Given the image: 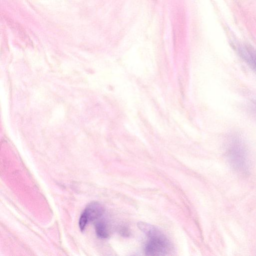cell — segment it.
I'll list each match as a JSON object with an SVG mask.
<instances>
[{"label": "cell", "mask_w": 256, "mask_h": 256, "mask_svg": "<svg viewBox=\"0 0 256 256\" xmlns=\"http://www.w3.org/2000/svg\"><path fill=\"white\" fill-rule=\"evenodd\" d=\"M148 238L145 246L146 255L165 256L170 252V243L162 232Z\"/></svg>", "instance_id": "6da1fadb"}, {"label": "cell", "mask_w": 256, "mask_h": 256, "mask_svg": "<svg viewBox=\"0 0 256 256\" xmlns=\"http://www.w3.org/2000/svg\"><path fill=\"white\" fill-rule=\"evenodd\" d=\"M238 50L242 58L256 72V51L246 45L240 46Z\"/></svg>", "instance_id": "7a4b0ae2"}, {"label": "cell", "mask_w": 256, "mask_h": 256, "mask_svg": "<svg viewBox=\"0 0 256 256\" xmlns=\"http://www.w3.org/2000/svg\"><path fill=\"white\" fill-rule=\"evenodd\" d=\"M82 212L86 216L88 222L94 221L103 214L104 208L98 202H92L87 205Z\"/></svg>", "instance_id": "3957f363"}, {"label": "cell", "mask_w": 256, "mask_h": 256, "mask_svg": "<svg viewBox=\"0 0 256 256\" xmlns=\"http://www.w3.org/2000/svg\"><path fill=\"white\" fill-rule=\"evenodd\" d=\"M96 232L100 238H106L109 236L108 228L106 224L103 221L96 222L95 225Z\"/></svg>", "instance_id": "277c9868"}, {"label": "cell", "mask_w": 256, "mask_h": 256, "mask_svg": "<svg viewBox=\"0 0 256 256\" xmlns=\"http://www.w3.org/2000/svg\"><path fill=\"white\" fill-rule=\"evenodd\" d=\"M88 222L86 216L82 212L80 216L78 222L79 227L82 232H83Z\"/></svg>", "instance_id": "5b68a950"}, {"label": "cell", "mask_w": 256, "mask_h": 256, "mask_svg": "<svg viewBox=\"0 0 256 256\" xmlns=\"http://www.w3.org/2000/svg\"><path fill=\"white\" fill-rule=\"evenodd\" d=\"M120 232L123 236H128L130 235L128 229L125 226H122L120 228Z\"/></svg>", "instance_id": "8992f818"}, {"label": "cell", "mask_w": 256, "mask_h": 256, "mask_svg": "<svg viewBox=\"0 0 256 256\" xmlns=\"http://www.w3.org/2000/svg\"><path fill=\"white\" fill-rule=\"evenodd\" d=\"M250 110L252 114L256 116V100L253 101L250 104Z\"/></svg>", "instance_id": "52a82bcc"}]
</instances>
